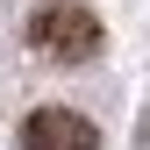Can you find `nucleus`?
I'll return each mask as SVG.
<instances>
[{"label": "nucleus", "mask_w": 150, "mask_h": 150, "mask_svg": "<svg viewBox=\"0 0 150 150\" xmlns=\"http://www.w3.org/2000/svg\"><path fill=\"white\" fill-rule=\"evenodd\" d=\"M143 150H150V122H143Z\"/></svg>", "instance_id": "nucleus-3"}, {"label": "nucleus", "mask_w": 150, "mask_h": 150, "mask_svg": "<svg viewBox=\"0 0 150 150\" xmlns=\"http://www.w3.org/2000/svg\"><path fill=\"white\" fill-rule=\"evenodd\" d=\"M22 150H100V129L71 107H36L22 122Z\"/></svg>", "instance_id": "nucleus-2"}, {"label": "nucleus", "mask_w": 150, "mask_h": 150, "mask_svg": "<svg viewBox=\"0 0 150 150\" xmlns=\"http://www.w3.org/2000/svg\"><path fill=\"white\" fill-rule=\"evenodd\" d=\"M29 43L43 50L50 64H86V57H100L107 29H100L93 7H79V0H43V7L29 14Z\"/></svg>", "instance_id": "nucleus-1"}]
</instances>
